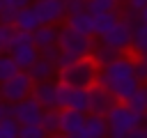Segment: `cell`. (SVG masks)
Masks as SVG:
<instances>
[{
  "label": "cell",
  "mask_w": 147,
  "mask_h": 138,
  "mask_svg": "<svg viewBox=\"0 0 147 138\" xmlns=\"http://www.w3.org/2000/svg\"><path fill=\"white\" fill-rule=\"evenodd\" d=\"M133 57L136 55L122 53L119 57H115L106 67H99V71H96V85H101L106 92H110V97L117 103H124L133 94V90L140 85L133 74Z\"/></svg>",
  "instance_id": "6da1fadb"
},
{
  "label": "cell",
  "mask_w": 147,
  "mask_h": 138,
  "mask_svg": "<svg viewBox=\"0 0 147 138\" xmlns=\"http://www.w3.org/2000/svg\"><path fill=\"white\" fill-rule=\"evenodd\" d=\"M94 39L87 37V34H80V32H74L71 28L62 25L57 30V48L62 53L60 62H57V69L74 62V60H80V57H90L92 48H94Z\"/></svg>",
  "instance_id": "7a4b0ae2"
},
{
  "label": "cell",
  "mask_w": 147,
  "mask_h": 138,
  "mask_svg": "<svg viewBox=\"0 0 147 138\" xmlns=\"http://www.w3.org/2000/svg\"><path fill=\"white\" fill-rule=\"evenodd\" d=\"M96 71H99V67L92 62V57H80V60H74L57 69V83L67 85V87L87 90L96 83Z\"/></svg>",
  "instance_id": "3957f363"
},
{
  "label": "cell",
  "mask_w": 147,
  "mask_h": 138,
  "mask_svg": "<svg viewBox=\"0 0 147 138\" xmlns=\"http://www.w3.org/2000/svg\"><path fill=\"white\" fill-rule=\"evenodd\" d=\"M5 53L16 62L18 71H28L39 60V48L34 46L32 34L30 32H21V30H11Z\"/></svg>",
  "instance_id": "277c9868"
},
{
  "label": "cell",
  "mask_w": 147,
  "mask_h": 138,
  "mask_svg": "<svg viewBox=\"0 0 147 138\" xmlns=\"http://www.w3.org/2000/svg\"><path fill=\"white\" fill-rule=\"evenodd\" d=\"M106 124H108V136L106 138H124L129 131L142 124V115L133 113L126 103H115L106 113Z\"/></svg>",
  "instance_id": "5b68a950"
},
{
  "label": "cell",
  "mask_w": 147,
  "mask_h": 138,
  "mask_svg": "<svg viewBox=\"0 0 147 138\" xmlns=\"http://www.w3.org/2000/svg\"><path fill=\"white\" fill-rule=\"evenodd\" d=\"M133 21H138L136 12L126 9L124 14H119V21L106 34L99 37V44H103V46H108V48H113L117 53H126L131 48V25H133Z\"/></svg>",
  "instance_id": "8992f818"
},
{
  "label": "cell",
  "mask_w": 147,
  "mask_h": 138,
  "mask_svg": "<svg viewBox=\"0 0 147 138\" xmlns=\"http://www.w3.org/2000/svg\"><path fill=\"white\" fill-rule=\"evenodd\" d=\"M32 85L34 83L28 76V71H16L11 78H7L5 83H0V99H2V103L14 106V103L28 99L30 92H32Z\"/></svg>",
  "instance_id": "52a82bcc"
},
{
  "label": "cell",
  "mask_w": 147,
  "mask_h": 138,
  "mask_svg": "<svg viewBox=\"0 0 147 138\" xmlns=\"http://www.w3.org/2000/svg\"><path fill=\"white\" fill-rule=\"evenodd\" d=\"M57 110H80L87 113V90L67 87L57 83Z\"/></svg>",
  "instance_id": "ba28073f"
},
{
  "label": "cell",
  "mask_w": 147,
  "mask_h": 138,
  "mask_svg": "<svg viewBox=\"0 0 147 138\" xmlns=\"http://www.w3.org/2000/svg\"><path fill=\"white\" fill-rule=\"evenodd\" d=\"M41 115H44V108H41L32 97H28V99H23V101L9 106V117H14V120L18 122V126H25V124H39Z\"/></svg>",
  "instance_id": "9c48e42d"
},
{
  "label": "cell",
  "mask_w": 147,
  "mask_h": 138,
  "mask_svg": "<svg viewBox=\"0 0 147 138\" xmlns=\"http://www.w3.org/2000/svg\"><path fill=\"white\" fill-rule=\"evenodd\" d=\"M32 7L37 12L41 25H57L67 18L64 0H37V2H32Z\"/></svg>",
  "instance_id": "30bf717a"
},
{
  "label": "cell",
  "mask_w": 147,
  "mask_h": 138,
  "mask_svg": "<svg viewBox=\"0 0 147 138\" xmlns=\"http://www.w3.org/2000/svg\"><path fill=\"white\" fill-rule=\"evenodd\" d=\"M117 101L110 97V92H106L101 85H92L87 87V115H101L106 117V113L115 106Z\"/></svg>",
  "instance_id": "8fae6325"
},
{
  "label": "cell",
  "mask_w": 147,
  "mask_h": 138,
  "mask_svg": "<svg viewBox=\"0 0 147 138\" xmlns=\"http://www.w3.org/2000/svg\"><path fill=\"white\" fill-rule=\"evenodd\" d=\"M30 97H32L44 110H57V83H53V80L34 83Z\"/></svg>",
  "instance_id": "7c38bea8"
},
{
  "label": "cell",
  "mask_w": 147,
  "mask_h": 138,
  "mask_svg": "<svg viewBox=\"0 0 147 138\" xmlns=\"http://www.w3.org/2000/svg\"><path fill=\"white\" fill-rule=\"evenodd\" d=\"M39 25H41V23H39V16H37V12H34L32 5L23 7L21 12H16V16H14V21H11V28H14V30L30 32V34H32Z\"/></svg>",
  "instance_id": "4fadbf2b"
},
{
  "label": "cell",
  "mask_w": 147,
  "mask_h": 138,
  "mask_svg": "<svg viewBox=\"0 0 147 138\" xmlns=\"http://www.w3.org/2000/svg\"><path fill=\"white\" fill-rule=\"evenodd\" d=\"M64 25L71 28L74 32H80V34H87V37H94V16L90 12H80V14H74V16H67L64 18Z\"/></svg>",
  "instance_id": "5bb4252c"
},
{
  "label": "cell",
  "mask_w": 147,
  "mask_h": 138,
  "mask_svg": "<svg viewBox=\"0 0 147 138\" xmlns=\"http://www.w3.org/2000/svg\"><path fill=\"white\" fill-rule=\"evenodd\" d=\"M57 74V67L44 57H39L30 69H28V76L32 78V83H46V80H53V76Z\"/></svg>",
  "instance_id": "9a60e30c"
},
{
  "label": "cell",
  "mask_w": 147,
  "mask_h": 138,
  "mask_svg": "<svg viewBox=\"0 0 147 138\" xmlns=\"http://www.w3.org/2000/svg\"><path fill=\"white\" fill-rule=\"evenodd\" d=\"M57 25H39L34 32H32V41L39 51L48 48V46H55L57 44Z\"/></svg>",
  "instance_id": "2e32d148"
},
{
  "label": "cell",
  "mask_w": 147,
  "mask_h": 138,
  "mask_svg": "<svg viewBox=\"0 0 147 138\" xmlns=\"http://www.w3.org/2000/svg\"><path fill=\"white\" fill-rule=\"evenodd\" d=\"M106 136H108L106 117H101V115H85L83 138H106Z\"/></svg>",
  "instance_id": "e0dca14e"
},
{
  "label": "cell",
  "mask_w": 147,
  "mask_h": 138,
  "mask_svg": "<svg viewBox=\"0 0 147 138\" xmlns=\"http://www.w3.org/2000/svg\"><path fill=\"white\" fill-rule=\"evenodd\" d=\"M131 51L133 55H140L147 51V23L133 21L131 25Z\"/></svg>",
  "instance_id": "ac0fdd59"
},
{
  "label": "cell",
  "mask_w": 147,
  "mask_h": 138,
  "mask_svg": "<svg viewBox=\"0 0 147 138\" xmlns=\"http://www.w3.org/2000/svg\"><path fill=\"white\" fill-rule=\"evenodd\" d=\"M124 103H126L133 113H138V115L145 117V115H147V83H140Z\"/></svg>",
  "instance_id": "d6986e66"
},
{
  "label": "cell",
  "mask_w": 147,
  "mask_h": 138,
  "mask_svg": "<svg viewBox=\"0 0 147 138\" xmlns=\"http://www.w3.org/2000/svg\"><path fill=\"white\" fill-rule=\"evenodd\" d=\"M92 16H94V32L92 34H96V37L106 34L119 21V12H103V14H92Z\"/></svg>",
  "instance_id": "ffe728a7"
},
{
  "label": "cell",
  "mask_w": 147,
  "mask_h": 138,
  "mask_svg": "<svg viewBox=\"0 0 147 138\" xmlns=\"http://www.w3.org/2000/svg\"><path fill=\"white\" fill-rule=\"evenodd\" d=\"M122 53H117V51H113V48H108V46H103V44H94V48H92V53H90V57H92V62L96 64V67H106L108 62H113L115 57H119Z\"/></svg>",
  "instance_id": "44dd1931"
},
{
  "label": "cell",
  "mask_w": 147,
  "mask_h": 138,
  "mask_svg": "<svg viewBox=\"0 0 147 138\" xmlns=\"http://www.w3.org/2000/svg\"><path fill=\"white\" fill-rule=\"evenodd\" d=\"M0 5H2V16H0V23H9V25H11V21H14L16 12H21L23 7L32 5V0H0Z\"/></svg>",
  "instance_id": "7402d4cb"
},
{
  "label": "cell",
  "mask_w": 147,
  "mask_h": 138,
  "mask_svg": "<svg viewBox=\"0 0 147 138\" xmlns=\"http://www.w3.org/2000/svg\"><path fill=\"white\" fill-rule=\"evenodd\" d=\"M39 126L51 136H57L60 133V110H44L41 120H39Z\"/></svg>",
  "instance_id": "603a6c76"
},
{
  "label": "cell",
  "mask_w": 147,
  "mask_h": 138,
  "mask_svg": "<svg viewBox=\"0 0 147 138\" xmlns=\"http://www.w3.org/2000/svg\"><path fill=\"white\" fill-rule=\"evenodd\" d=\"M119 5H122V0H87V2H85V12H90V14L117 12Z\"/></svg>",
  "instance_id": "cb8c5ba5"
},
{
  "label": "cell",
  "mask_w": 147,
  "mask_h": 138,
  "mask_svg": "<svg viewBox=\"0 0 147 138\" xmlns=\"http://www.w3.org/2000/svg\"><path fill=\"white\" fill-rule=\"evenodd\" d=\"M16 71H18L16 62H14L7 53H2V55H0V83H5L7 78H11Z\"/></svg>",
  "instance_id": "d4e9b609"
},
{
  "label": "cell",
  "mask_w": 147,
  "mask_h": 138,
  "mask_svg": "<svg viewBox=\"0 0 147 138\" xmlns=\"http://www.w3.org/2000/svg\"><path fill=\"white\" fill-rule=\"evenodd\" d=\"M18 122L14 120V117H5V120H0V138H18Z\"/></svg>",
  "instance_id": "484cf974"
},
{
  "label": "cell",
  "mask_w": 147,
  "mask_h": 138,
  "mask_svg": "<svg viewBox=\"0 0 147 138\" xmlns=\"http://www.w3.org/2000/svg\"><path fill=\"white\" fill-rule=\"evenodd\" d=\"M18 138H48V133L39 124H25L18 129Z\"/></svg>",
  "instance_id": "4316f807"
},
{
  "label": "cell",
  "mask_w": 147,
  "mask_h": 138,
  "mask_svg": "<svg viewBox=\"0 0 147 138\" xmlns=\"http://www.w3.org/2000/svg\"><path fill=\"white\" fill-rule=\"evenodd\" d=\"M133 74H136V80L138 83H147V62L140 60L138 55L133 57Z\"/></svg>",
  "instance_id": "83f0119b"
},
{
  "label": "cell",
  "mask_w": 147,
  "mask_h": 138,
  "mask_svg": "<svg viewBox=\"0 0 147 138\" xmlns=\"http://www.w3.org/2000/svg\"><path fill=\"white\" fill-rule=\"evenodd\" d=\"M39 57H44V60H48V62H53V64L57 67V62H60L62 53H60V48H57V44H55V46H48V48L39 51Z\"/></svg>",
  "instance_id": "f1b7e54d"
},
{
  "label": "cell",
  "mask_w": 147,
  "mask_h": 138,
  "mask_svg": "<svg viewBox=\"0 0 147 138\" xmlns=\"http://www.w3.org/2000/svg\"><path fill=\"white\" fill-rule=\"evenodd\" d=\"M85 2H87V0H64V12H67V16H74V14L85 12Z\"/></svg>",
  "instance_id": "f546056e"
},
{
  "label": "cell",
  "mask_w": 147,
  "mask_h": 138,
  "mask_svg": "<svg viewBox=\"0 0 147 138\" xmlns=\"http://www.w3.org/2000/svg\"><path fill=\"white\" fill-rule=\"evenodd\" d=\"M11 25L9 23H0V55L5 53V48H7V41H9V34H11Z\"/></svg>",
  "instance_id": "4dcf8cb0"
},
{
  "label": "cell",
  "mask_w": 147,
  "mask_h": 138,
  "mask_svg": "<svg viewBox=\"0 0 147 138\" xmlns=\"http://www.w3.org/2000/svg\"><path fill=\"white\" fill-rule=\"evenodd\" d=\"M124 138H147V124H140V126H136L133 131H129Z\"/></svg>",
  "instance_id": "1f68e13d"
},
{
  "label": "cell",
  "mask_w": 147,
  "mask_h": 138,
  "mask_svg": "<svg viewBox=\"0 0 147 138\" xmlns=\"http://www.w3.org/2000/svg\"><path fill=\"white\" fill-rule=\"evenodd\" d=\"M122 2H126V9L129 12H140L147 5V0H122Z\"/></svg>",
  "instance_id": "d6a6232c"
},
{
  "label": "cell",
  "mask_w": 147,
  "mask_h": 138,
  "mask_svg": "<svg viewBox=\"0 0 147 138\" xmlns=\"http://www.w3.org/2000/svg\"><path fill=\"white\" fill-rule=\"evenodd\" d=\"M136 18H138V21H142V23H147V5H145L140 12H136Z\"/></svg>",
  "instance_id": "836d02e7"
},
{
  "label": "cell",
  "mask_w": 147,
  "mask_h": 138,
  "mask_svg": "<svg viewBox=\"0 0 147 138\" xmlns=\"http://www.w3.org/2000/svg\"><path fill=\"white\" fill-rule=\"evenodd\" d=\"M7 115H9V106H7V103H2V101H0V120H5V117H7Z\"/></svg>",
  "instance_id": "e575fe53"
},
{
  "label": "cell",
  "mask_w": 147,
  "mask_h": 138,
  "mask_svg": "<svg viewBox=\"0 0 147 138\" xmlns=\"http://www.w3.org/2000/svg\"><path fill=\"white\" fill-rule=\"evenodd\" d=\"M138 57H140V60H145V62H147V51H145V53H140V55H138Z\"/></svg>",
  "instance_id": "d590c367"
},
{
  "label": "cell",
  "mask_w": 147,
  "mask_h": 138,
  "mask_svg": "<svg viewBox=\"0 0 147 138\" xmlns=\"http://www.w3.org/2000/svg\"><path fill=\"white\" fill-rule=\"evenodd\" d=\"M142 124H147V115H145V117H142Z\"/></svg>",
  "instance_id": "8d00e7d4"
},
{
  "label": "cell",
  "mask_w": 147,
  "mask_h": 138,
  "mask_svg": "<svg viewBox=\"0 0 147 138\" xmlns=\"http://www.w3.org/2000/svg\"><path fill=\"white\" fill-rule=\"evenodd\" d=\"M51 138H64V136H51Z\"/></svg>",
  "instance_id": "74e56055"
},
{
  "label": "cell",
  "mask_w": 147,
  "mask_h": 138,
  "mask_svg": "<svg viewBox=\"0 0 147 138\" xmlns=\"http://www.w3.org/2000/svg\"><path fill=\"white\" fill-rule=\"evenodd\" d=\"M0 16H2V5H0Z\"/></svg>",
  "instance_id": "f35d334b"
},
{
  "label": "cell",
  "mask_w": 147,
  "mask_h": 138,
  "mask_svg": "<svg viewBox=\"0 0 147 138\" xmlns=\"http://www.w3.org/2000/svg\"><path fill=\"white\" fill-rule=\"evenodd\" d=\"M0 101H2V99H0Z\"/></svg>",
  "instance_id": "ab89813d"
},
{
  "label": "cell",
  "mask_w": 147,
  "mask_h": 138,
  "mask_svg": "<svg viewBox=\"0 0 147 138\" xmlns=\"http://www.w3.org/2000/svg\"><path fill=\"white\" fill-rule=\"evenodd\" d=\"M34 2H37V0H34Z\"/></svg>",
  "instance_id": "60d3db41"
}]
</instances>
